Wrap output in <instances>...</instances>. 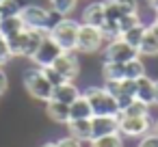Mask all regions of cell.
I'll return each mask as SVG.
<instances>
[{
  "label": "cell",
  "instance_id": "cell-26",
  "mask_svg": "<svg viewBox=\"0 0 158 147\" xmlns=\"http://www.w3.org/2000/svg\"><path fill=\"white\" fill-rule=\"evenodd\" d=\"M50 5H52L54 13H59L61 18H67L78 7V0H50Z\"/></svg>",
  "mask_w": 158,
  "mask_h": 147
},
{
  "label": "cell",
  "instance_id": "cell-38",
  "mask_svg": "<svg viewBox=\"0 0 158 147\" xmlns=\"http://www.w3.org/2000/svg\"><path fill=\"white\" fill-rule=\"evenodd\" d=\"M145 5H147L152 11H158V0H145Z\"/></svg>",
  "mask_w": 158,
  "mask_h": 147
},
{
  "label": "cell",
  "instance_id": "cell-32",
  "mask_svg": "<svg viewBox=\"0 0 158 147\" xmlns=\"http://www.w3.org/2000/svg\"><path fill=\"white\" fill-rule=\"evenodd\" d=\"M44 76H46V80L52 84V87H59V84H63V82H67L56 69H52V67H44Z\"/></svg>",
  "mask_w": 158,
  "mask_h": 147
},
{
  "label": "cell",
  "instance_id": "cell-8",
  "mask_svg": "<svg viewBox=\"0 0 158 147\" xmlns=\"http://www.w3.org/2000/svg\"><path fill=\"white\" fill-rule=\"evenodd\" d=\"M63 54V50H61V46L50 37V33H48V37L41 41V46H39V50L35 52V56L31 59L33 63H35V67H52V63L59 59Z\"/></svg>",
  "mask_w": 158,
  "mask_h": 147
},
{
  "label": "cell",
  "instance_id": "cell-35",
  "mask_svg": "<svg viewBox=\"0 0 158 147\" xmlns=\"http://www.w3.org/2000/svg\"><path fill=\"white\" fill-rule=\"evenodd\" d=\"M56 145H59V147H82V143H80L78 138L69 136V134H67V136H63V138H59V141H56Z\"/></svg>",
  "mask_w": 158,
  "mask_h": 147
},
{
  "label": "cell",
  "instance_id": "cell-3",
  "mask_svg": "<svg viewBox=\"0 0 158 147\" xmlns=\"http://www.w3.org/2000/svg\"><path fill=\"white\" fill-rule=\"evenodd\" d=\"M78 28H80V22L72 20V18H63L56 26H52L50 37L61 46V50H63V52H76Z\"/></svg>",
  "mask_w": 158,
  "mask_h": 147
},
{
  "label": "cell",
  "instance_id": "cell-13",
  "mask_svg": "<svg viewBox=\"0 0 158 147\" xmlns=\"http://www.w3.org/2000/svg\"><path fill=\"white\" fill-rule=\"evenodd\" d=\"M67 134L78 138L80 143H91V119H72L67 121Z\"/></svg>",
  "mask_w": 158,
  "mask_h": 147
},
{
  "label": "cell",
  "instance_id": "cell-1",
  "mask_svg": "<svg viewBox=\"0 0 158 147\" xmlns=\"http://www.w3.org/2000/svg\"><path fill=\"white\" fill-rule=\"evenodd\" d=\"M82 97L89 102L93 117H119V106L104 87H87L82 91Z\"/></svg>",
  "mask_w": 158,
  "mask_h": 147
},
{
  "label": "cell",
  "instance_id": "cell-6",
  "mask_svg": "<svg viewBox=\"0 0 158 147\" xmlns=\"http://www.w3.org/2000/svg\"><path fill=\"white\" fill-rule=\"evenodd\" d=\"M20 20L24 28L28 31H50V11L41 5H26L20 13Z\"/></svg>",
  "mask_w": 158,
  "mask_h": 147
},
{
  "label": "cell",
  "instance_id": "cell-11",
  "mask_svg": "<svg viewBox=\"0 0 158 147\" xmlns=\"http://www.w3.org/2000/svg\"><path fill=\"white\" fill-rule=\"evenodd\" d=\"M80 95H82V91L78 89L76 82H63V84H59V87L52 89V100H56L61 104H67V106L72 102H76Z\"/></svg>",
  "mask_w": 158,
  "mask_h": 147
},
{
  "label": "cell",
  "instance_id": "cell-31",
  "mask_svg": "<svg viewBox=\"0 0 158 147\" xmlns=\"http://www.w3.org/2000/svg\"><path fill=\"white\" fill-rule=\"evenodd\" d=\"M115 2L119 5V9H121L123 15H134V13H139V2H136V0H115Z\"/></svg>",
  "mask_w": 158,
  "mask_h": 147
},
{
  "label": "cell",
  "instance_id": "cell-16",
  "mask_svg": "<svg viewBox=\"0 0 158 147\" xmlns=\"http://www.w3.org/2000/svg\"><path fill=\"white\" fill-rule=\"evenodd\" d=\"M7 43H9V50L13 56H24V50H26V43H28V31H20L11 37H7Z\"/></svg>",
  "mask_w": 158,
  "mask_h": 147
},
{
  "label": "cell",
  "instance_id": "cell-4",
  "mask_svg": "<svg viewBox=\"0 0 158 147\" xmlns=\"http://www.w3.org/2000/svg\"><path fill=\"white\" fill-rule=\"evenodd\" d=\"M104 35L100 31V26H91V24H82L78 28V41H76V52L80 54H95L102 50L104 46Z\"/></svg>",
  "mask_w": 158,
  "mask_h": 147
},
{
  "label": "cell",
  "instance_id": "cell-37",
  "mask_svg": "<svg viewBox=\"0 0 158 147\" xmlns=\"http://www.w3.org/2000/svg\"><path fill=\"white\" fill-rule=\"evenodd\" d=\"M147 33H149V35H154V37L158 39V22H156V20H152V22L147 24Z\"/></svg>",
  "mask_w": 158,
  "mask_h": 147
},
{
  "label": "cell",
  "instance_id": "cell-34",
  "mask_svg": "<svg viewBox=\"0 0 158 147\" xmlns=\"http://www.w3.org/2000/svg\"><path fill=\"white\" fill-rule=\"evenodd\" d=\"M11 59H13V54H11V50H9V43H7V39H0V65L9 63Z\"/></svg>",
  "mask_w": 158,
  "mask_h": 147
},
{
  "label": "cell",
  "instance_id": "cell-44",
  "mask_svg": "<svg viewBox=\"0 0 158 147\" xmlns=\"http://www.w3.org/2000/svg\"><path fill=\"white\" fill-rule=\"evenodd\" d=\"M0 39H5V37H2V35H0Z\"/></svg>",
  "mask_w": 158,
  "mask_h": 147
},
{
  "label": "cell",
  "instance_id": "cell-36",
  "mask_svg": "<svg viewBox=\"0 0 158 147\" xmlns=\"http://www.w3.org/2000/svg\"><path fill=\"white\" fill-rule=\"evenodd\" d=\"M7 89H9V76H7V71L2 69V65H0V95H2Z\"/></svg>",
  "mask_w": 158,
  "mask_h": 147
},
{
  "label": "cell",
  "instance_id": "cell-18",
  "mask_svg": "<svg viewBox=\"0 0 158 147\" xmlns=\"http://www.w3.org/2000/svg\"><path fill=\"white\" fill-rule=\"evenodd\" d=\"M48 33L50 31H28V43H26V50H24V59H33L35 56V52L41 46V41L48 37Z\"/></svg>",
  "mask_w": 158,
  "mask_h": 147
},
{
  "label": "cell",
  "instance_id": "cell-28",
  "mask_svg": "<svg viewBox=\"0 0 158 147\" xmlns=\"http://www.w3.org/2000/svg\"><path fill=\"white\" fill-rule=\"evenodd\" d=\"M102 9H104V20H108V22H117L123 15L115 0H102Z\"/></svg>",
  "mask_w": 158,
  "mask_h": 147
},
{
  "label": "cell",
  "instance_id": "cell-39",
  "mask_svg": "<svg viewBox=\"0 0 158 147\" xmlns=\"http://www.w3.org/2000/svg\"><path fill=\"white\" fill-rule=\"evenodd\" d=\"M154 106H158V80H154Z\"/></svg>",
  "mask_w": 158,
  "mask_h": 147
},
{
  "label": "cell",
  "instance_id": "cell-14",
  "mask_svg": "<svg viewBox=\"0 0 158 147\" xmlns=\"http://www.w3.org/2000/svg\"><path fill=\"white\" fill-rule=\"evenodd\" d=\"M46 115L54 123L67 125V121H69V106L67 104H61L56 100H50V102H46Z\"/></svg>",
  "mask_w": 158,
  "mask_h": 147
},
{
  "label": "cell",
  "instance_id": "cell-40",
  "mask_svg": "<svg viewBox=\"0 0 158 147\" xmlns=\"http://www.w3.org/2000/svg\"><path fill=\"white\" fill-rule=\"evenodd\" d=\"M152 132H156V134H158V117L154 119V128H152Z\"/></svg>",
  "mask_w": 158,
  "mask_h": 147
},
{
  "label": "cell",
  "instance_id": "cell-43",
  "mask_svg": "<svg viewBox=\"0 0 158 147\" xmlns=\"http://www.w3.org/2000/svg\"><path fill=\"white\" fill-rule=\"evenodd\" d=\"M2 2H5V0H0V5H2Z\"/></svg>",
  "mask_w": 158,
  "mask_h": 147
},
{
  "label": "cell",
  "instance_id": "cell-9",
  "mask_svg": "<svg viewBox=\"0 0 158 147\" xmlns=\"http://www.w3.org/2000/svg\"><path fill=\"white\" fill-rule=\"evenodd\" d=\"M52 69H56L67 82H74L80 74V61L76 56V52H63L54 63H52Z\"/></svg>",
  "mask_w": 158,
  "mask_h": 147
},
{
  "label": "cell",
  "instance_id": "cell-27",
  "mask_svg": "<svg viewBox=\"0 0 158 147\" xmlns=\"http://www.w3.org/2000/svg\"><path fill=\"white\" fill-rule=\"evenodd\" d=\"M149 104H143V102H139V100H134L126 110H121L119 115L121 117H145V115H149Z\"/></svg>",
  "mask_w": 158,
  "mask_h": 147
},
{
  "label": "cell",
  "instance_id": "cell-19",
  "mask_svg": "<svg viewBox=\"0 0 158 147\" xmlns=\"http://www.w3.org/2000/svg\"><path fill=\"white\" fill-rule=\"evenodd\" d=\"M102 78L106 80H126V63H102Z\"/></svg>",
  "mask_w": 158,
  "mask_h": 147
},
{
  "label": "cell",
  "instance_id": "cell-17",
  "mask_svg": "<svg viewBox=\"0 0 158 147\" xmlns=\"http://www.w3.org/2000/svg\"><path fill=\"white\" fill-rule=\"evenodd\" d=\"M93 117V110H91V106H89V102L80 95L76 102H72L69 104V121L72 119H91Z\"/></svg>",
  "mask_w": 158,
  "mask_h": 147
},
{
  "label": "cell",
  "instance_id": "cell-25",
  "mask_svg": "<svg viewBox=\"0 0 158 147\" xmlns=\"http://www.w3.org/2000/svg\"><path fill=\"white\" fill-rule=\"evenodd\" d=\"M89 147H126V145H123V136L121 134H108V136L93 138L89 143Z\"/></svg>",
  "mask_w": 158,
  "mask_h": 147
},
{
  "label": "cell",
  "instance_id": "cell-23",
  "mask_svg": "<svg viewBox=\"0 0 158 147\" xmlns=\"http://www.w3.org/2000/svg\"><path fill=\"white\" fill-rule=\"evenodd\" d=\"M139 56H152V59L158 56V39H156L154 35L145 33L143 41H141V46H139Z\"/></svg>",
  "mask_w": 158,
  "mask_h": 147
},
{
  "label": "cell",
  "instance_id": "cell-24",
  "mask_svg": "<svg viewBox=\"0 0 158 147\" xmlns=\"http://www.w3.org/2000/svg\"><path fill=\"white\" fill-rule=\"evenodd\" d=\"M145 63L141 61V56L132 59L126 63V80H139L141 76H145Z\"/></svg>",
  "mask_w": 158,
  "mask_h": 147
},
{
  "label": "cell",
  "instance_id": "cell-21",
  "mask_svg": "<svg viewBox=\"0 0 158 147\" xmlns=\"http://www.w3.org/2000/svg\"><path fill=\"white\" fill-rule=\"evenodd\" d=\"M20 31H24V24H22L20 15L18 18H0V35L5 39L15 35V33H20Z\"/></svg>",
  "mask_w": 158,
  "mask_h": 147
},
{
  "label": "cell",
  "instance_id": "cell-20",
  "mask_svg": "<svg viewBox=\"0 0 158 147\" xmlns=\"http://www.w3.org/2000/svg\"><path fill=\"white\" fill-rule=\"evenodd\" d=\"M26 5H28V0H5L0 5V18H18Z\"/></svg>",
  "mask_w": 158,
  "mask_h": 147
},
{
  "label": "cell",
  "instance_id": "cell-33",
  "mask_svg": "<svg viewBox=\"0 0 158 147\" xmlns=\"http://www.w3.org/2000/svg\"><path fill=\"white\" fill-rule=\"evenodd\" d=\"M136 147H158V134L156 132L145 134L143 138H139V145Z\"/></svg>",
  "mask_w": 158,
  "mask_h": 147
},
{
  "label": "cell",
  "instance_id": "cell-5",
  "mask_svg": "<svg viewBox=\"0 0 158 147\" xmlns=\"http://www.w3.org/2000/svg\"><path fill=\"white\" fill-rule=\"evenodd\" d=\"M136 56H139V50L132 48L130 43H126L121 37L113 39V41H106V46L102 50L104 63H128V61H132Z\"/></svg>",
  "mask_w": 158,
  "mask_h": 147
},
{
  "label": "cell",
  "instance_id": "cell-2",
  "mask_svg": "<svg viewBox=\"0 0 158 147\" xmlns=\"http://www.w3.org/2000/svg\"><path fill=\"white\" fill-rule=\"evenodd\" d=\"M24 87L31 93V97H35L39 102H50L52 100V89L54 87L46 80L41 67H28L24 71Z\"/></svg>",
  "mask_w": 158,
  "mask_h": 147
},
{
  "label": "cell",
  "instance_id": "cell-29",
  "mask_svg": "<svg viewBox=\"0 0 158 147\" xmlns=\"http://www.w3.org/2000/svg\"><path fill=\"white\" fill-rule=\"evenodd\" d=\"M100 31H102V35H104V41H113V39H119V37H121L117 22H108V20H104V24L100 26Z\"/></svg>",
  "mask_w": 158,
  "mask_h": 147
},
{
  "label": "cell",
  "instance_id": "cell-22",
  "mask_svg": "<svg viewBox=\"0 0 158 147\" xmlns=\"http://www.w3.org/2000/svg\"><path fill=\"white\" fill-rule=\"evenodd\" d=\"M145 33H147V26L141 22V24H136L134 28H130V31H126L123 35H121V39L126 41V43H130L132 48H136L139 50V46H141V41H143V37H145Z\"/></svg>",
  "mask_w": 158,
  "mask_h": 147
},
{
  "label": "cell",
  "instance_id": "cell-41",
  "mask_svg": "<svg viewBox=\"0 0 158 147\" xmlns=\"http://www.w3.org/2000/svg\"><path fill=\"white\" fill-rule=\"evenodd\" d=\"M41 147H59V145H56V143H52V141H50V143H44V145H41Z\"/></svg>",
  "mask_w": 158,
  "mask_h": 147
},
{
  "label": "cell",
  "instance_id": "cell-10",
  "mask_svg": "<svg viewBox=\"0 0 158 147\" xmlns=\"http://www.w3.org/2000/svg\"><path fill=\"white\" fill-rule=\"evenodd\" d=\"M91 134L93 138L119 134V117H91Z\"/></svg>",
  "mask_w": 158,
  "mask_h": 147
},
{
  "label": "cell",
  "instance_id": "cell-42",
  "mask_svg": "<svg viewBox=\"0 0 158 147\" xmlns=\"http://www.w3.org/2000/svg\"><path fill=\"white\" fill-rule=\"evenodd\" d=\"M154 20H156V22H158V11H154Z\"/></svg>",
  "mask_w": 158,
  "mask_h": 147
},
{
  "label": "cell",
  "instance_id": "cell-30",
  "mask_svg": "<svg viewBox=\"0 0 158 147\" xmlns=\"http://www.w3.org/2000/svg\"><path fill=\"white\" fill-rule=\"evenodd\" d=\"M136 24H141V18H139V13H134V15H121V18L117 20V26H119V33H121V35H123L126 31L134 28Z\"/></svg>",
  "mask_w": 158,
  "mask_h": 147
},
{
  "label": "cell",
  "instance_id": "cell-12",
  "mask_svg": "<svg viewBox=\"0 0 158 147\" xmlns=\"http://www.w3.org/2000/svg\"><path fill=\"white\" fill-rule=\"evenodd\" d=\"M134 100L154 106V80L145 74L139 80H134Z\"/></svg>",
  "mask_w": 158,
  "mask_h": 147
},
{
  "label": "cell",
  "instance_id": "cell-15",
  "mask_svg": "<svg viewBox=\"0 0 158 147\" xmlns=\"http://www.w3.org/2000/svg\"><path fill=\"white\" fill-rule=\"evenodd\" d=\"M82 24H91V26H102L104 24L102 2H91L82 9Z\"/></svg>",
  "mask_w": 158,
  "mask_h": 147
},
{
  "label": "cell",
  "instance_id": "cell-7",
  "mask_svg": "<svg viewBox=\"0 0 158 147\" xmlns=\"http://www.w3.org/2000/svg\"><path fill=\"white\" fill-rule=\"evenodd\" d=\"M154 128V119L149 115L145 117H121L119 115V134L128 138H143Z\"/></svg>",
  "mask_w": 158,
  "mask_h": 147
}]
</instances>
